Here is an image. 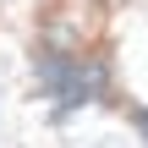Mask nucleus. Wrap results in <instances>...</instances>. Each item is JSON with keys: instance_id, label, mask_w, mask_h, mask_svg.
Here are the masks:
<instances>
[{"instance_id": "f257e3e1", "label": "nucleus", "mask_w": 148, "mask_h": 148, "mask_svg": "<svg viewBox=\"0 0 148 148\" xmlns=\"http://www.w3.org/2000/svg\"><path fill=\"white\" fill-rule=\"evenodd\" d=\"M44 88L60 99V104H82V99H93L99 88H104V66H93V60H71V55H44Z\"/></svg>"}, {"instance_id": "f03ea898", "label": "nucleus", "mask_w": 148, "mask_h": 148, "mask_svg": "<svg viewBox=\"0 0 148 148\" xmlns=\"http://www.w3.org/2000/svg\"><path fill=\"white\" fill-rule=\"evenodd\" d=\"M93 148H126V143H121V137H104V143H93Z\"/></svg>"}]
</instances>
